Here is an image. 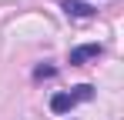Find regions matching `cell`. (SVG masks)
<instances>
[{
	"instance_id": "obj_2",
	"label": "cell",
	"mask_w": 124,
	"mask_h": 120,
	"mask_svg": "<svg viewBox=\"0 0 124 120\" xmlns=\"http://www.w3.org/2000/svg\"><path fill=\"white\" fill-rule=\"evenodd\" d=\"M101 57V43H81V47H74L70 50V63L77 67V63H87V60H97Z\"/></svg>"
},
{
	"instance_id": "obj_5",
	"label": "cell",
	"mask_w": 124,
	"mask_h": 120,
	"mask_svg": "<svg viewBox=\"0 0 124 120\" xmlns=\"http://www.w3.org/2000/svg\"><path fill=\"white\" fill-rule=\"evenodd\" d=\"M54 73H57L54 67H37V70H34V77H37V80H44V77H54Z\"/></svg>"
},
{
	"instance_id": "obj_1",
	"label": "cell",
	"mask_w": 124,
	"mask_h": 120,
	"mask_svg": "<svg viewBox=\"0 0 124 120\" xmlns=\"http://www.w3.org/2000/svg\"><path fill=\"white\" fill-rule=\"evenodd\" d=\"M64 13L70 20H87V17H94V7L87 0H64Z\"/></svg>"
},
{
	"instance_id": "obj_4",
	"label": "cell",
	"mask_w": 124,
	"mask_h": 120,
	"mask_svg": "<svg viewBox=\"0 0 124 120\" xmlns=\"http://www.w3.org/2000/svg\"><path fill=\"white\" fill-rule=\"evenodd\" d=\"M70 97L77 100V103H81V100H91V97H94V87H87V83H81V87H74V93H70Z\"/></svg>"
},
{
	"instance_id": "obj_3",
	"label": "cell",
	"mask_w": 124,
	"mask_h": 120,
	"mask_svg": "<svg viewBox=\"0 0 124 120\" xmlns=\"http://www.w3.org/2000/svg\"><path fill=\"white\" fill-rule=\"evenodd\" d=\"M74 103H77V100L70 97V93H54V97H50V110H54V113H70Z\"/></svg>"
}]
</instances>
